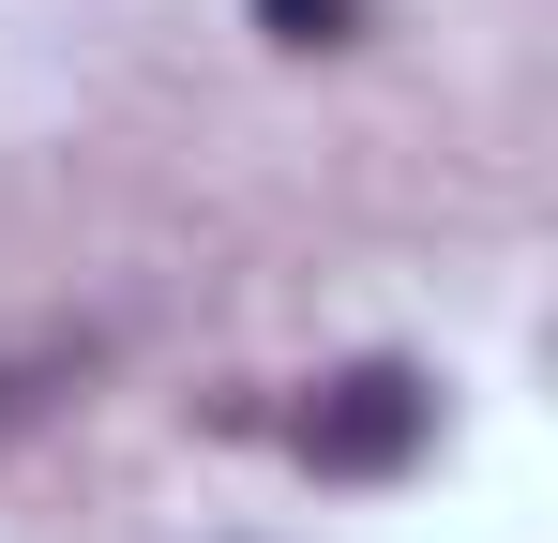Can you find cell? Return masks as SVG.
Segmentation results:
<instances>
[{
    "label": "cell",
    "mask_w": 558,
    "mask_h": 543,
    "mask_svg": "<svg viewBox=\"0 0 558 543\" xmlns=\"http://www.w3.org/2000/svg\"><path fill=\"white\" fill-rule=\"evenodd\" d=\"M257 31H272V46H348L363 0H257Z\"/></svg>",
    "instance_id": "obj_2"
},
{
    "label": "cell",
    "mask_w": 558,
    "mask_h": 543,
    "mask_svg": "<svg viewBox=\"0 0 558 543\" xmlns=\"http://www.w3.org/2000/svg\"><path fill=\"white\" fill-rule=\"evenodd\" d=\"M287 438H302L317 483H392V468H423V438H438V377L423 362H348V377L302 393Z\"/></svg>",
    "instance_id": "obj_1"
}]
</instances>
